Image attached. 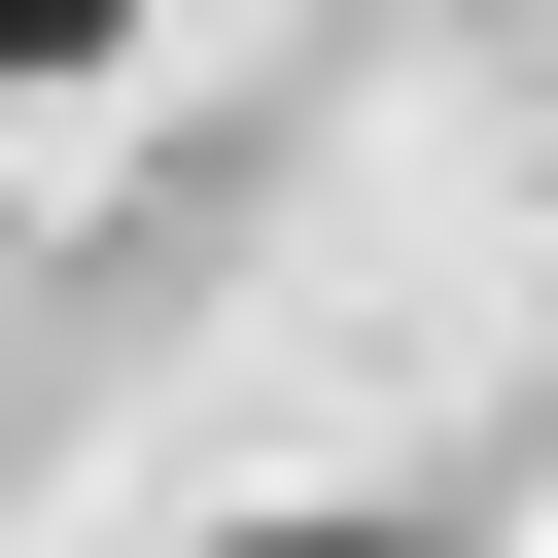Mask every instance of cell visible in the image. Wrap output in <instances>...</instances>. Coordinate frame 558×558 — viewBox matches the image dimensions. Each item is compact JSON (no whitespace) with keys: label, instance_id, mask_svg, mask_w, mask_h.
<instances>
[{"label":"cell","instance_id":"obj_1","mask_svg":"<svg viewBox=\"0 0 558 558\" xmlns=\"http://www.w3.org/2000/svg\"><path fill=\"white\" fill-rule=\"evenodd\" d=\"M244 558H453V523H418V488H384V523H244Z\"/></svg>","mask_w":558,"mask_h":558}]
</instances>
